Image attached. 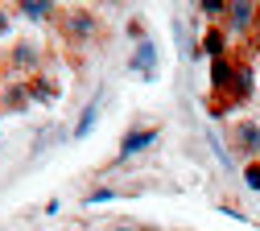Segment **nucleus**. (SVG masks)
I'll return each mask as SVG.
<instances>
[{
    "instance_id": "nucleus-1",
    "label": "nucleus",
    "mask_w": 260,
    "mask_h": 231,
    "mask_svg": "<svg viewBox=\"0 0 260 231\" xmlns=\"http://www.w3.org/2000/svg\"><path fill=\"white\" fill-rule=\"evenodd\" d=\"M153 141H157V132H133V137H124V149H120V153L133 157V153H141V149L153 145Z\"/></svg>"
},
{
    "instance_id": "nucleus-2",
    "label": "nucleus",
    "mask_w": 260,
    "mask_h": 231,
    "mask_svg": "<svg viewBox=\"0 0 260 231\" xmlns=\"http://www.w3.org/2000/svg\"><path fill=\"white\" fill-rule=\"evenodd\" d=\"M133 62H137V71H145V75H153V46L145 42V46L137 50V58H133Z\"/></svg>"
},
{
    "instance_id": "nucleus-3",
    "label": "nucleus",
    "mask_w": 260,
    "mask_h": 231,
    "mask_svg": "<svg viewBox=\"0 0 260 231\" xmlns=\"http://www.w3.org/2000/svg\"><path fill=\"white\" fill-rule=\"evenodd\" d=\"M95 116H100V99H95V104L87 108V116L79 120V128H75V137H87V132H91V124H95Z\"/></svg>"
},
{
    "instance_id": "nucleus-4",
    "label": "nucleus",
    "mask_w": 260,
    "mask_h": 231,
    "mask_svg": "<svg viewBox=\"0 0 260 231\" xmlns=\"http://www.w3.org/2000/svg\"><path fill=\"white\" fill-rule=\"evenodd\" d=\"M240 141H244V145L256 153V149H260V132H256L252 124H240Z\"/></svg>"
},
{
    "instance_id": "nucleus-5",
    "label": "nucleus",
    "mask_w": 260,
    "mask_h": 231,
    "mask_svg": "<svg viewBox=\"0 0 260 231\" xmlns=\"http://www.w3.org/2000/svg\"><path fill=\"white\" fill-rule=\"evenodd\" d=\"M71 29H75V33H91V29H95V21H91V13H75V21H71Z\"/></svg>"
},
{
    "instance_id": "nucleus-6",
    "label": "nucleus",
    "mask_w": 260,
    "mask_h": 231,
    "mask_svg": "<svg viewBox=\"0 0 260 231\" xmlns=\"http://www.w3.org/2000/svg\"><path fill=\"white\" fill-rule=\"evenodd\" d=\"M21 13H25V17H46V13H50V5H38V0H25V5H21Z\"/></svg>"
},
{
    "instance_id": "nucleus-7",
    "label": "nucleus",
    "mask_w": 260,
    "mask_h": 231,
    "mask_svg": "<svg viewBox=\"0 0 260 231\" xmlns=\"http://www.w3.org/2000/svg\"><path fill=\"white\" fill-rule=\"evenodd\" d=\"M232 17H236L240 25H248V21H252V5H232Z\"/></svg>"
},
{
    "instance_id": "nucleus-8",
    "label": "nucleus",
    "mask_w": 260,
    "mask_h": 231,
    "mask_svg": "<svg viewBox=\"0 0 260 231\" xmlns=\"http://www.w3.org/2000/svg\"><path fill=\"white\" fill-rule=\"evenodd\" d=\"M203 50H207V54H219V50H223V38H219V33H207V42H203Z\"/></svg>"
},
{
    "instance_id": "nucleus-9",
    "label": "nucleus",
    "mask_w": 260,
    "mask_h": 231,
    "mask_svg": "<svg viewBox=\"0 0 260 231\" xmlns=\"http://www.w3.org/2000/svg\"><path fill=\"white\" fill-rule=\"evenodd\" d=\"M248 186L260 190V165H252V170H248Z\"/></svg>"
},
{
    "instance_id": "nucleus-10",
    "label": "nucleus",
    "mask_w": 260,
    "mask_h": 231,
    "mask_svg": "<svg viewBox=\"0 0 260 231\" xmlns=\"http://www.w3.org/2000/svg\"><path fill=\"white\" fill-rule=\"evenodd\" d=\"M0 33H5V17H0Z\"/></svg>"
}]
</instances>
